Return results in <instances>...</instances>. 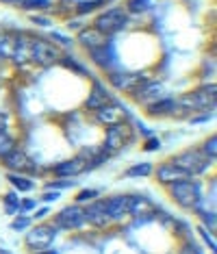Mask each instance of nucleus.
<instances>
[{"label":"nucleus","instance_id":"14","mask_svg":"<svg viewBox=\"0 0 217 254\" xmlns=\"http://www.w3.org/2000/svg\"><path fill=\"white\" fill-rule=\"evenodd\" d=\"M105 206L111 222H119V219L130 215V195H111L105 200Z\"/></svg>","mask_w":217,"mask_h":254},{"label":"nucleus","instance_id":"3","mask_svg":"<svg viewBox=\"0 0 217 254\" xmlns=\"http://www.w3.org/2000/svg\"><path fill=\"white\" fill-rule=\"evenodd\" d=\"M169 161H172L176 167H180L182 172H187V176H189V178L202 176L204 170H207V167L213 163V161H209L202 152H200L198 148H191V150H185V152L174 154V157L169 159Z\"/></svg>","mask_w":217,"mask_h":254},{"label":"nucleus","instance_id":"48","mask_svg":"<svg viewBox=\"0 0 217 254\" xmlns=\"http://www.w3.org/2000/svg\"><path fill=\"white\" fill-rule=\"evenodd\" d=\"M20 0H0V4H18Z\"/></svg>","mask_w":217,"mask_h":254},{"label":"nucleus","instance_id":"12","mask_svg":"<svg viewBox=\"0 0 217 254\" xmlns=\"http://www.w3.org/2000/svg\"><path fill=\"white\" fill-rule=\"evenodd\" d=\"M85 219H87V224H91V226H96V228H107L108 224H113L107 213L105 200L89 202V204L85 206Z\"/></svg>","mask_w":217,"mask_h":254},{"label":"nucleus","instance_id":"29","mask_svg":"<svg viewBox=\"0 0 217 254\" xmlns=\"http://www.w3.org/2000/svg\"><path fill=\"white\" fill-rule=\"evenodd\" d=\"M11 150H15V139L9 135V130H2L0 132V159L9 154Z\"/></svg>","mask_w":217,"mask_h":254},{"label":"nucleus","instance_id":"17","mask_svg":"<svg viewBox=\"0 0 217 254\" xmlns=\"http://www.w3.org/2000/svg\"><path fill=\"white\" fill-rule=\"evenodd\" d=\"M107 102H111V94H108V89L100 83V80H96L94 87L89 91V96H87V100H85V109H87V111H96V109L105 107Z\"/></svg>","mask_w":217,"mask_h":254},{"label":"nucleus","instance_id":"40","mask_svg":"<svg viewBox=\"0 0 217 254\" xmlns=\"http://www.w3.org/2000/svg\"><path fill=\"white\" fill-rule=\"evenodd\" d=\"M161 148V139H159V137H148L146 139V143H144V150L146 152H154V150H159Z\"/></svg>","mask_w":217,"mask_h":254},{"label":"nucleus","instance_id":"8","mask_svg":"<svg viewBox=\"0 0 217 254\" xmlns=\"http://www.w3.org/2000/svg\"><path fill=\"white\" fill-rule=\"evenodd\" d=\"M128 137H130V130H128V126L124 124V122H117V124L108 126L100 150H102V152H107L108 157H113V154H115L117 150L128 141Z\"/></svg>","mask_w":217,"mask_h":254},{"label":"nucleus","instance_id":"42","mask_svg":"<svg viewBox=\"0 0 217 254\" xmlns=\"http://www.w3.org/2000/svg\"><path fill=\"white\" fill-rule=\"evenodd\" d=\"M56 198H61V193H59V191H54V189H53V191H46V193L42 195V200L46 202V204H50V202H54Z\"/></svg>","mask_w":217,"mask_h":254},{"label":"nucleus","instance_id":"46","mask_svg":"<svg viewBox=\"0 0 217 254\" xmlns=\"http://www.w3.org/2000/svg\"><path fill=\"white\" fill-rule=\"evenodd\" d=\"M48 211H50L48 206H44V209H37V211H35V217H37V219H44L46 215H48Z\"/></svg>","mask_w":217,"mask_h":254},{"label":"nucleus","instance_id":"27","mask_svg":"<svg viewBox=\"0 0 217 254\" xmlns=\"http://www.w3.org/2000/svg\"><path fill=\"white\" fill-rule=\"evenodd\" d=\"M102 4H107V0H81V2L74 7V11H76L78 15H87V13H91V11L100 9Z\"/></svg>","mask_w":217,"mask_h":254},{"label":"nucleus","instance_id":"16","mask_svg":"<svg viewBox=\"0 0 217 254\" xmlns=\"http://www.w3.org/2000/svg\"><path fill=\"white\" fill-rule=\"evenodd\" d=\"M96 120H98L100 124H105V126H113V124H117V122H122L124 120V111H122V107L115 105V102H107L105 107H100V109H96Z\"/></svg>","mask_w":217,"mask_h":254},{"label":"nucleus","instance_id":"23","mask_svg":"<svg viewBox=\"0 0 217 254\" xmlns=\"http://www.w3.org/2000/svg\"><path fill=\"white\" fill-rule=\"evenodd\" d=\"M154 172V165L152 163H135L130 165L126 172H124V176L126 178H141V176H150Z\"/></svg>","mask_w":217,"mask_h":254},{"label":"nucleus","instance_id":"25","mask_svg":"<svg viewBox=\"0 0 217 254\" xmlns=\"http://www.w3.org/2000/svg\"><path fill=\"white\" fill-rule=\"evenodd\" d=\"M200 152L204 154L209 161H215V157H217V135H211V137H207L202 143H200Z\"/></svg>","mask_w":217,"mask_h":254},{"label":"nucleus","instance_id":"35","mask_svg":"<svg viewBox=\"0 0 217 254\" xmlns=\"http://www.w3.org/2000/svg\"><path fill=\"white\" fill-rule=\"evenodd\" d=\"M74 181H70V178H59V181H50L46 187L48 189H54V191H61V189H70V187H74Z\"/></svg>","mask_w":217,"mask_h":254},{"label":"nucleus","instance_id":"30","mask_svg":"<svg viewBox=\"0 0 217 254\" xmlns=\"http://www.w3.org/2000/svg\"><path fill=\"white\" fill-rule=\"evenodd\" d=\"M61 63H63L65 67H70L72 72H76V74H83V76H89V72H87V67L83 65V63H78V61H74L70 55H61Z\"/></svg>","mask_w":217,"mask_h":254},{"label":"nucleus","instance_id":"7","mask_svg":"<svg viewBox=\"0 0 217 254\" xmlns=\"http://www.w3.org/2000/svg\"><path fill=\"white\" fill-rule=\"evenodd\" d=\"M54 239H56L54 224H42V226H35L26 233V246L33 248V250H37V252L48 250Z\"/></svg>","mask_w":217,"mask_h":254},{"label":"nucleus","instance_id":"34","mask_svg":"<svg viewBox=\"0 0 217 254\" xmlns=\"http://www.w3.org/2000/svg\"><path fill=\"white\" fill-rule=\"evenodd\" d=\"M150 4H152V0H128L126 11H130V13H144V11H148Z\"/></svg>","mask_w":217,"mask_h":254},{"label":"nucleus","instance_id":"38","mask_svg":"<svg viewBox=\"0 0 217 254\" xmlns=\"http://www.w3.org/2000/svg\"><path fill=\"white\" fill-rule=\"evenodd\" d=\"M28 226H31V217H26V215H20L11 222V228L13 230H28Z\"/></svg>","mask_w":217,"mask_h":254},{"label":"nucleus","instance_id":"20","mask_svg":"<svg viewBox=\"0 0 217 254\" xmlns=\"http://www.w3.org/2000/svg\"><path fill=\"white\" fill-rule=\"evenodd\" d=\"M146 111H148V115H152V118H165V115H176L178 105H176L174 98H161V100L148 105Z\"/></svg>","mask_w":217,"mask_h":254},{"label":"nucleus","instance_id":"19","mask_svg":"<svg viewBox=\"0 0 217 254\" xmlns=\"http://www.w3.org/2000/svg\"><path fill=\"white\" fill-rule=\"evenodd\" d=\"M78 44L83 46L85 50H94V48H100V46L107 44V37L102 35V33H98L94 26H85L81 33H78Z\"/></svg>","mask_w":217,"mask_h":254},{"label":"nucleus","instance_id":"15","mask_svg":"<svg viewBox=\"0 0 217 254\" xmlns=\"http://www.w3.org/2000/svg\"><path fill=\"white\" fill-rule=\"evenodd\" d=\"M154 176H157V181L161 183V185H172V183H178V181H185V178H189L187 176V172H182L180 167H176L172 161H165V163H161L159 167H154V172H152Z\"/></svg>","mask_w":217,"mask_h":254},{"label":"nucleus","instance_id":"2","mask_svg":"<svg viewBox=\"0 0 217 254\" xmlns=\"http://www.w3.org/2000/svg\"><path fill=\"white\" fill-rule=\"evenodd\" d=\"M217 102V85L215 83H207L200 89L191 91L187 96H180L176 100V105L185 111H213Z\"/></svg>","mask_w":217,"mask_h":254},{"label":"nucleus","instance_id":"41","mask_svg":"<svg viewBox=\"0 0 217 254\" xmlns=\"http://www.w3.org/2000/svg\"><path fill=\"white\" fill-rule=\"evenodd\" d=\"M211 118H213V113L204 111V113H200V115H193V118H189V122L191 124H204V122H209Z\"/></svg>","mask_w":217,"mask_h":254},{"label":"nucleus","instance_id":"36","mask_svg":"<svg viewBox=\"0 0 217 254\" xmlns=\"http://www.w3.org/2000/svg\"><path fill=\"white\" fill-rule=\"evenodd\" d=\"M198 233H200V237H202L204 244L209 246V250L217 252V244H215V239H213V233H211V230H207L204 226H200V228H198Z\"/></svg>","mask_w":217,"mask_h":254},{"label":"nucleus","instance_id":"39","mask_svg":"<svg viewBox=\"0 0 217 254\" xmlns=\"http://www.w3.org/2000/svg\"><path fill=\"white\" fill-rule=\"evenodd\" d=\"M50 37H53L54 42L59 44L61 48H65V50H70V48H72V44H74L70 37H67V35H61V33H50Z\"/></svg>","mask_w":217,"mask_h":254},{"label":"nucleus","instance_id":"45","mask_svg":"<svg viewBox=\"0 0 217 254\" xmlns=\"http://www.w3.org/2000/svg\"><path fill=\"white\" fill-rule=\"evenodd\" d=\"M31 20L35 22L37 26H50V20L48 18H42V15H31Z\"/></svg>","mask_w":217,"mask_h":254},{"label":"nucleus","instance_id":"5","mask_svg":"<svg viewBox=\"0 0 217 254\" xmlns=\"http://www.w3.org/2000/svg\"><path fill=\"white\" fill-rule=\"evenodd\" d=\"M61 59V53L54 44H50L48 39L44 37H35L31 42V61L37 63L42 67H50L54 63H59Z\"/></svg>","mask_w":217,"mask_h":254},{"label":"nucleus","instance_id":"10","mask_svg":"<svg viewBox=\"0 0 217 254\" xmlns=\"http://www.w3.org/2000/svg\"><path fill=\"white\" fill-rule=\"evenodd\" d=\"M144 80H146V76L139 72H113V70H108V83H111L117 91L133 94L137 89V85L144 83Z\"/></svg>","mask_w":217,"mask_h":254},{"label":"nucleus","instance_id":"31","mask_svg":"<svg viewBox=\"0 0 217 254\" xmlns=\"http://www.w3.org/2000/svg\"><path fill=\"white\" fill-rule=\"evenodd\" d=\"M2 204H4V211L9 213V215H15V213L20 211V198H18V193L15 191H11L4 195V200H2Z\"/></svg>","mask_w":217,"mask_h":254},{"label":"nucleus","instance_id":"47","mask_svg":"<svg viewBox=\"0 0 217 254\" xmlns=\"http://www.w3.org/2000/svg\"><path fill=\"white\" fill-rule=\"evenodd\" d=\"M2 130H7V118L4 115H0V132Z\"/></svg>","mask_w":217,"mask_h":254},{"label":"nucleus","instance_id":"9","mask_svg":"<svg viewBox=\"0 0 217 254\" xmlns=\"http://www.w3.org/2000/svg\"><path fill=\"white\" fill-rule=\"evenodd\" d=\"M130 96L135 98L137 105L148 107V105H152V102L165 98V85L159 83V80H144V83L137 85V89Z\"/></svg>","mask_w":217,"mask_h":254},{"label":"nucleus","instance_id":"44","mask_svg":"<svg viewBox=\"0 0 217 254\" xmlns=\"http://www.w3.org/2000/svg\"><path fill=\"white\" fill-rule=\"evenodd\" d=\"M67 26H70L72 31H78V33H81L83 28H85V22H83L81 18H78V20H70V22H67Z\"/></svg>","mask_w":217,"mask_h":254},{"label":"nucleus","instance_id":"11","mask_svg":"<svg viewBox=\"0 0 217 254\" xmlns=\"http://www.w3.org/2000/svg\"><path fill=\"white\" fill-rule=\"evenodd\" d=\"M0 163H2V167L7 172H11V174H26V172L33 170V161L31 157H28L26 152H22V150H11L9 154H4L2 159H0Z\"/></svg>","mask_w":217,"mask_h":254},{"label":"nucleus","instance_id":"4","mask_svg":"<svg viewBox=\"0 0 217 254\" xmlns=\"http://www.w3.org/2000/svg\"><path fill=\"white\" fill-rule=\"evenodd\" d=\"M128 24V13L124 9H107L102 11V13L98 15V18L94 20V28L98 33H102V35H115V33H119L122 28H126Z\"/></svg>","mask_w":217,"mask_h":254},{"label":"nucleus","instance_id":"13","mask_svg":"<svg viewBox=\"0 0 217 254\" xmlns=\"http://www.w3.org/2000/svg\"><path fill=\"white\" fill-rule=\"evenodd\" d=\"M89 161L83 159V157H74V159H67V161H61L53 167V172L59 178H74L83 172H89Z\"/></svg>","mask_w":217,"mask_h":254},{"label":"nucleus","instance_id":"22","mask_svg":"<svg viewBox=\"0 0 217 254\" xmlns=\"http://www.w3.org/2000/svg\"><path fill=\"white\" fill-rule=\"evenodd\" d=\"M154 204L144 195H130V215H152Z\"/></svg>","mask_w":217,"mask_h":254},{"label":"nucleus","instance_id":"1","mask_svg":"<svg viewBox=\"0 0 217 254\" xmlns=\"http://www.w3.org/2000/svg\"><path fill=\"white\" fill-rule=\"evenodd\" d=\"M167 191L174 198L176 204L182 206V209H193L196 211L198 206L204 202L202 187H200L198 181H191V178H185V181L167 185Z\"/></svg>","mask_w":217,"mask_h":254},{"label":"nucleus","instance_id":"43","mask_svg":"<svg viewBox=\"0 0 217 254\" xmlns=\"http://www.w3.org/2000/svg\"><path fill=\"white\" fill-rule=\"evenodd\" d=\"M35 209V202L33 200H20V211L18 213H26V211H33Z\"/></svg>","mask_w":217,"mask_h":254},{"label":"nucleus","instance_id":"33","mask_svg":"<svg viewBox=\"0 0 217 254\" xmlns=\"http://www.w3.org/2000/svg\"><path fill=\"white\" fill-rule=\"evenodd\" d=\"M20 9L35 11V9H50V0H20Z\"/></svg>","mask_w":217,"mask_h":254},{"label":"nucleus","instance_id":"6","mask_svg":"<svg viewBox=\"0 0 217 254\" xmlns=\"http://www.w3.org/2000/svg\"><path fill=\"white\" fill-rule=\"evenodd\" d=\"M85 224H87V219H85V209L81 204H76V202L63 206L54 217V226L63 228V230H78V228H83Z\"/></svg>","mask_w":217,"mask_h":254},{"label":"nucleus","instance_id":"18","mask_svg":"<svg viewBox=\"0 0 217 254\" xmlns=\"http://www.w3.org/2000/svg\"><path fill=\"white\" fill-rule=\"evenodd\" d=\"M11 61L15 65H24L26 61H31V42L26 35H13V55Z\"/></svg>","mask_w":217,"mask_h":254},{"label":"nucleus","instance_id":"50","mask_svg":"<svg viewBox=\"0 0 217 254\" xmlns=\"http://www.w3.org/2000/svg\"><path fill=\"white\" fill-rule=\"evenodd\" d=\"M0 254H7V252H4V250H0Z\"/></svg>","mask_w":217,"mask_h":254},{"label":"nucleus","instance_id":"37","mask_svg":"<svg viewBox=\"0 0 217 254\" xmlns=\"http://www.w3.org/2000/svg\"><path fill=\"white\" fill-rule=\"evenodd\" d=\"M178 254H202V248H200L196 241L191 239V241H185V244H182Z\"/></svg>","mask_w":217,"mask_h":254},{"label":"nucleus","instance_id":"26","mask_svg":"<svg viewBox=\"0 0 217 254\" xmlns=\"http://www.w3.org/2000/svg\"><path fill=\"white\" fill-rule=\"evenodd\" d=\"M13 55V35L0 31V59H11Z\"/></svg>","mask_w":217,"mask_h":254},{"label":"nucleus","instance_id":"28","mask_svg":"<svg viewBox=\"0 0 217 254\" xmlns=\"http://www.w3.org/2000/svg\"><path fill=\"white\" fill-rule=\"evenodd\" d=\"M198 217H200V222H202V226L207 230H211V233L217 228V217H215L213 211H209L202 206V209H198Z\"/></svg>","mask_w":217,"mask_h":254},{"label":"nucleus","instance_id":"24","mask_svg":"<svg viewBox=\"0 0 217 254\" xmlns=\"http://www.w3.org/2000/svg\"><path fill=\"white\" fill-rule=\"evenodd\" d=\"M9 183L13 185V187L18 189V191H33V187H35V183H33L28 176L11 174V172H9Z\"/></svg>","mask_w":217,"mask_h":254},{"label":"nucleus","instance_id":"32","mask_svg":"<svg viewBox=\"0 0 217 254\" xmlns=\"http://www.w3.org/2000/svg\"><path fill=\"white\" fill-rule=\"evenodd\" d=\"M98 198H100L98 189H81L74 200H76V204H89V202H94V200H98Z\"/></svg>","mask_w":217,"mask_h":254},{"label":"nucleus","instance_id":"21","mask_svg":"<svg viewBox=\"0 0 217 254\" xmlns=\"http://www.w3.org/2000/svg\"><path fill=\"white\" fill-rule=\"evenodd\" d=\"M87 53L91 57V61H94L98 67H102V70H111L113 55H111V46H108V44L100 46V48H94V50H87Z\"/></svg>","mask_w":217,"mask_h":254},{"label":"nucleus","instance_id":"49","mask_svg":"<svg viewBox=\"0 0 217 254\" xmlns=\"http://www.w3.org/2000/svg\"><path fill=\"white\" fill-rule=\"evenodd\" d=\"M37 254H56V252H53V250H42V252H37Z\"/></svg>","mask_w":217,"mask_h":254}]
</instances>
